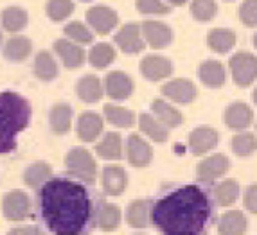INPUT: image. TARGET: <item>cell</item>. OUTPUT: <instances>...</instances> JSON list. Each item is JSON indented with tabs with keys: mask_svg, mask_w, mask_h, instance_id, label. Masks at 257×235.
I'll use <instances>...</instances> for the list:
<instances>
[{
	"mask_svg": "<svg viewBox=\"0 0 257 235\" xmlns=\"http://www.w3.org/2000/svg\"><path fill=\"white\" fill-rule=\"evenodd\" d=\"M33 70H35V76L43 83H51L60 74V69H58L54 56L49 51H40L36 54L35 63H33Z\"/></svg>",
	"mask_w": 257,
	"mask_h": 235,
	"instance_id": "cell-27",
	"label": "cell"
},
{
	"mask_svg": "<svg viewBox=\"0 0 257 235\" xmlns=\"http://www.w3.org/2000/svg\"><path fill=\"white\" fill-rule=\"evenodd\" d=\"M65 167L74 178L86 183H94L97 178V163L94 154L85 147H72L65 156Z\"/></svg>",
	"mask_w": 257,
	"mask_h": 235,
	"instance_id": "cell-4",
	"label": "cell"
},
{
	"mask_svg": "<svg viewBox=\"0 0 257 235\" xmlns=\"http://www.w3.org/2000/svg\"><path fill=\"white\" fill-rule=\"evenodd\" d=\"M8 235H40L38 226H17L11 228L8 231Z\"/></svg>",
	"mask_w": 257,
	"mask_h": 235,
	"instance_id": "cell-44",
	"label": "cell"
},
{
	"mask_svg": "<svg viewBox=\"0 0 257 235\" xmlns=\"http://www.w3.org/2000/svg\"><path fill=\"white\" fill-rule=\"evenodd\" d=\"M135 235H142V233H135Z\"/></svg>",
	"mask_w": 257,
	"mask_h": 235,
	"instance_id": "cell-50",
	"label": "cell"
},
{
	"mask_svg": "<svg viewBox=\"0 0 257 235\" xmlns=\"http://www.w3.org/2000/svg\"><path fill=\"white\" fill-rule=\"evenodd\" d=\"M207 45L210 51L218 52V54H227L236 45V33L232 29H225V27L210 29L207 35Z\"/></svg>",
	"mask_w": 257,
	"mask_h": 235,
	"instance_id": "cell-26",
	"label": "cell"
},
{
	"mask_svg": "<svg viewBox=\"0 0 257 235\" xmlns=\"http://www.w3.org/2000/svg\"><path fill=\"white\" fill-rule=\"evenodd\" d=\"M74 9L76 6L72 0H47L45 4V13L52 22H65L74 13Z\"/></svg>",
	"mask_w": 257,
	"mask_h": 235,
	"instance_id": "cell-39",
	"label": "cell"
},
{
	"mask_svg": "<svg viewBox=\"0 0 257 235\" xmlns=\"http://www.w3.org/2000/svg\"><path fill=\"white\" fill-rule=\"evenodd\" d=\"M31 212V199L27 192L15 188L8 192L2 199V214L8 221H24Z\"/></svg>",
	"mask_w": 257,
	"mask_h": 235,
	"instance_id": "cell-6",
	"label": "cell"
},
{
	"mask_svg": "<svg viewBox=\"0 0 257 235\" xmlns=\"http://www.w3.org/2000/svg\"><path fill=\"white\" fill-rule=\"evenodd\" d=\"M225 124L230 129H236V131H244L252 124L253 120V111L252 108L246 103H241V101H236V103L228 104L225 108Z\"/></svg>",
	"mask_w": 257,
	"mask_h": 235,
	"instance_id": "cell-17",
	"label": "cell"
},
{
	"mask_svg": "<svg viewBox=\"0 0 257 235\" xmlns=\"http://www.w3.org/2000/svg\"><path fill=\"white\" fill-rule=\"evenodd\" d=\"M0 22H2V27L9 33H20L29 24V15L24 8L11 6V8H6L0 13Z\"/></svg>",
	"mask_w": 257,
	"mask_h": 235,
	"instance_id": "cell-32",
	"label": "cell"
},
{
	"mask_svg": "<svg viewBox=\"0 0 257 235\" xmlns=\"http://www.w3.org/2000/svg\"><path fill=\"white\" fill-rule=\"evenodd\" d=\"M31 103L18 92H0V154L17 149V137L29 128Z\"/></svg>",
	"mask_w": 257,
	"mask_h": 235,
	"instance_id": "cell-3",
	"label": "cell"
},
{
	"mask_svg": "<svg viewBox=\"0 0 257 235\" xmlns=\"http://www.w3.org/2000/svg\"><path fill=\"white\" fill-rule=\"evenodd\" d=\"M95 153L101 156L103 160H120L124 154H122V137L119 133L110 131L104 133L103 140L95 145Z\"/></svg>",
	"mask_w": 257,
	"mask_h": 235,
	"instance_id": "cell-31",
	"label": "cell"
},
{
	"mask_svg": "<svg viewBox=\"0 0 257 235\" xmlns=\"http://www.w3.org/2000/svg\"><path fill=\"white\" fill-rule=\"evenodd\" d=\"M133 90H135V83L122 70L108 72L104 77V94L113 101H126L128 97H132Z\"/></svg>",
	"mask_w": 257,
	"mask_h": 235,
	"instance_id": "cell-10",
	"label": "cell"
},
{
	"mask_svg": "<svg viewBox=\"0 0 257 235\" xmlns=\"http://www.w3.org/2000/svg\"><path fill=\"white\" fill-rule=\"evenodd\" d=\"M33 52V42L27 36H13L4 45V58L13 63L26 61Z\"/></svg>",
	"mask_w": 257,
	"mask_h": 235,
	"instance_id": "cell-28",
	"label": "cell"
},
{
	"mask_svg": "<svg viewBox=\"0 0 257 235\" xmlns=\"http://www.w3.org/2000/svg\"><path fill=\"white\" fill-rule=\"evenodd\" d=\"M239 20L246 27H257V0H244L239 6Z\"/></svg>",
	"mask_w": 257,
	"mask_h": 235,
	"instance_id": "cell-42",
	"label": "cell"
},
{
	"mask_svg": "<svg viewBox=\"0 0 257 235\" xmlns=\"http://www.w3.org/2000/svg\"><path fill=\"white\" fill-rule=\"evenodd\" d=\"M113 42L126 54H139L146 47V42H144V36H142V26L135 24V22L120 27L115 33V36H113Z\"/></svg>",
	"mask_w": 257,
	"mask_h": 235,
	"instance_id": "cell-7",
	"label": "cell"
},
{
	"mask_svg": "<svg viewBox=\"0 0 257 235\" xmlns=\"http://www.w3.org/2000/svg\"><path fill=\"white\" fill-rule=\"evenodd\" d=\"M65 36L70 40V42L77 43V45H86V43H92L94 42V33H92V29L86 24H83V22H70V24H67L63 29Z\"/></svg>",
	"mask_w": 257,
	"mask_h": 235,
	"instance_id": "cell-37",
	"label": "cell"
},
{
	"mask_svg": "<svg viewBox=\"0 0 257 235\" xmlns=\"http://www.w3.org/2000/svg\"><path fill=\"white\" fill-rule=\"evenodd\" d=\"M126 153H128V162L139 169L148 167L153 160V147L137 133L130 135L126 140Z\"/></svg>",
	"mask_w": 257,
	"mask_h": 235,
	"instance_id": "cell-13",
	"label": "cell"
},
{
	"mask_svg": "<svg viewBox=\"0 0 257 235\" xmlns=\"http://www.w3.org/2000/svg\"><path fill=\"white\" fill-rule=\"evenodd\" d=\"M230 169V160L221 153L210 154L207 158H203L202 162L196 165V176L198 180L203 183H212L218 178L225 176Z\"/></svg>",
	"mask_w": 257,
	"mask_h": 235,
	"instance_id": "cell-8",
	"label": "cell"
},
{
	"mask_svg": "<svg viewBox=\"0 0 257 235\" xmlns=\"http://www.w3.org/2000/svg\"><path fill=\"white\" fill-rule=\"evenodd\" d=\"M244 208L252 212V214H257V183L250 185L244 192Z\"/></svg>",
	"mask_w": 257,
	"mask_h": 235,
	"instance_id": "cell-43",
	"label": "cell"
},
{
	"mask_svg": "<svg viewBox=\"0 0 257 235\" xmlns=\"http://www.w3.org/2000/svg\"><path fill=\"white\" fill-rule=\"evenodd\" d=\"M104 119L110 124L117 126V128H132L135 124V113L124 106H117V104H104Z\"/></svg>",
	"mask_w": 257,
	"mask_h": 235,
	"instance_id": "cell-35",
	"label": "cell"
},
{
	"mask_svg": "<svg viewBox=\"0 0 257 235\" xmlns=\"http://www.w3.org/2000/svg\"><path fill=\"white\" fill-rule=\"evenodd\" d=\"M230 72L232 79L237 86L244 88L250 86L257 79V56L250 52H237L230 58Z\"/></svg>",
	"mask_w": 257,
	"mask_h": 235,
	"instance_id": "cell-5",
	"label": "cell"
},
{
	"mask_svg": "<svg viewBox=\"0 0 257 235\" xmlns=\"http://www.w3.org/2000/svg\"><path fill=\"white\" fill-rule=\"evenodd\" d=\"M126 221L133 228H148L151 222V208L148 201L135 199L128 205L126 210Z\"/></svg>",
	"mask_w": 257,
	"mask_h": 235,
	"instance_id": "cell-33",
	"label": "cell"
},
{
	"mask_svg": "<svg viewBox=\"0 0 257 235\" xmlns=\"http://www.w3.org/2000/svg\"><path fill=\"white\" fill-rule=\"evenodd\" d=\"M162 95H166L167 99H171L173 103L189 104L196 99L198 90L193 81L184 79V77H178V79L167 81L166 85L162 86Z\"/></svg>",
	"mask_w": 257,
	"mask_h": 235,
	"instance_id": "cell-15",
	"label": "cell"
},
{
	"mask_svg": "<svg viewBox=\"0 0 257 235\" xmlns=\"http://www.w3.org/2000/svg\"><path fill=\"white\" fill-rule=\"evenodd\" d=\"M139 13L142 15H167L171 13V6L164 0H135Z\"/></svg>",
	"mask_w": 257,
	"mask_h": 235,
	"instance_id": "cell-41",
	"label": "cell"
},
{
	"mask_svg": "<svg viewBox=\"0 0 257 235\" xmlns=\"http://www.w3.org/2000/svg\"><path fill=\"white\" fill-rule=\"evenodd\" d=\"M166 2L169 6H184L185 2H187V0H166Z\"/></svg>",
	"mask_w": 257,
	"mask_h": 235,
	"instance_id": "cell-45",
	"label": "cell"
},
{
	"mask_svg": "<svg viewBox=\"0 0 257 235\" xmlns=\"http://www.w3.org/2000/svg\"><path fill=\"white\" fill-rule=\"evenodd\" d=\"M95 222L103 231H113L120 224V208L113 203L99 201L95 208Z\"/></svg>",
	"mask_w": 257,
	"mask_h": 235,
	"instance_id": "cell-24",
	"label": "cell"
},
{
	"mask_svg": "<svg viewBox=\"0 0 257 235\" xmlns=\"http://www.w3.org/2000/svg\"><path fill=\"white\" fill-rule=\"evenodd\" d=\"M103 128H104L103 117L99 115V113H95V111H85V113H81V115L77 117L76 131L79 140L94 142L103 133Z\"/></svg>",
	"mask_w": 257,
	"mask_h": 235,
	"instance_id": "cell-16",
	"label": "cell"
},
{
	"mask_svg": "<svg viewBox=\"0 0 257 235\" xmlns=\"http://www.w3.org/2000/svg\"><path fill=\"white\" fill-rule=\"evenodd\" d=\"M45 226L54 235H81L92 219V199L85 185L70 178H52L38 192Z\"/></svg>",
	"mask_w": 257,
	"mask_h": 235,
	"instance_id": "cell-1",
	"label": "cell"
},
{
	"mask_svg": "<svg viewBox=\"0 0 257 235\" xmlns=\"http://www.w3.org/2000/svg\"><path fill=\"white\" fill-rule=\"evenodd\" d=\"M54 51L69 70L79 69L85 63V51H83V47L70 42L69 38H61L58 42H54Z\"/></svg>",
	"mask_w": 257,
	"mask_h": 235,
	"instance_id": "cell-19",
	"label": "cell"
},
{
	"mask_svg": "<svg viewBox=\"0 0 257 235\" xmlns=\"http://www.w3.org/2000/svg\"><path fill=\"white\" fill-rule=\"evenodd\" d=\"M257 149V138L253 133L250 131H239L237 135L232 137V151L237 154V156H250L253 151Z\"/></svg>",
	"mask_w": 257,
	"mask_h": 235,
	"instance_id": "cell-38",
	"label": "cell"
},
{
	"mask_svg": "<svg viewBox=\"0 0 257 235\" xmlns=\"http://www.w3.org/2000/svg\"><path fill=\"white\" fill-rule=\"evenodd\" d=\"M52 180V167L47 162H35L31 163L24 171V183L31 188H42L47 181Z\"/></svg>",
	"mask_w": 257,
	"mask_h": 235,
	"instance_id": "cell-29",
	"label": "cell"
},
{
	"mask_svg": "<svg viewBox=\"0 0 257 235\" xmlns=\"http://www.w3.org/2000/svg\"><path fill=\"white\" fill-rule=\"evenodd\" d=\"M142 36L144 42L153 49H166L167 45H171L175 33L169 26H166L164 22H155L148 20L142 24Z\"/></svg>",
	"mask_w": 257,
	"mask_h": 235,
	"instance_id": "cell-12",
	"label": "cell"
},
{
	"mask_svg": "<svg viewBox=\"0 0 257 235\" xmlns=\"http://www.w3.org/2000/svg\"><path fill=\"white\" fill-rule=\"evenodd\" d=\"M219 142V133L209 126H200L189 135V149L194 156H202L212 151Z\"/></svg>",
	"mask_w": 257,
	"mask_h": 235,
	"instance_id": "cell-14",
	"label": "cell"
},
{
	"mask_svg": "<svg viewBox=\"0 0 257 235\" xmlns=\"http://www.w3.org/2000/svg\"><path fill=\"white\" fill-rule=\"evenodd\" d=\"M151 111H153V115L169 129L178 128V126L184 122L182 111L176 110L171 103H167L164 99H155L153 103H151Z\"/></svg>",
	"mask_w": 257,
	"mask_h": 235,
	"instance_id": "cell-23",
	"label": "cell"
},
{
	"mask_svg": "<svg viewBox=\"0 0 257 235\" xmlns=\"http://www.w3.org/2000/svg\"><path fill=\"white\" fill-rule=\"evenodd\" d=\"M191 13L198 22H210L218 15V4L214 0H191Z\"/></svg>",
	"mask_w": 257,
	"mask_h": 235,
	"instance_id": "cell-40",
	"label": "cell"
},
{
	"mask_svg": "<svg viewBox=\"0 0 257 235\" xmlns=\"http://www.w3.org/2000/svg\"><path fill=\"white\" fill-rule=\"evenodd\" d=\"M255 126H257V124H255Z\"/></svg>",
	"mask_w": 257,
	"mask_h": 235,
	"instance_id": "cell-51",
	"label": "cell"
},
{
	"mask_svg": "<svg viewBox=\"0 0 257 235\" xmlns=\"http://www.w3.org/2000/svg\"><path fill=\"white\" fill-rule=\"evenodd\" d=\"M139 126H141V131L153 142L164 144L169 138V128H166L153 113H141L139 115Z\"/></svg>",
	"mask_w": 257,
	"mask_h": 235,
	"instance_id": "cell-30",
	"label": "cell"
},
{
	"mask_svg": "<svg viewBox=\"0 0 257 235\" xmlns=\"http://www.w3.org/2000/svg\"><path fill=\"white\" fill-rule=\"evenodd\" d=\"M86 24L99 35H108L119 24V15L108 6H94L86 11Z\"/></svg>",
	"mask_w": 257,
	"mask_h": 235,
	"instance_id": "cell-9",
	"label": "cell"
},
{
	"mask_svg": "<svg viewBox=\"0 0 257 235\" xmlns=\"http://www.w3.org/2000/svg\"><path fill=\"white\" fill-rule=\"evenodd\" d=\"M103 188L108 196H120L128 187V174H126L124 167L108 163L103 167Z\"/></svg>",
	"mask_w": 257,
	"mask_h": 235,
	"instance_id": "cell-18",
	"label": "cell"
},
{
	"mask_svg": "<svg viewBox=\"0 0 257 235\" xmlns=\"http://www.w3.org/2000/svg\"><path fill=\"white\" fill-rule=\"evenodd\" d=\"M72 117H74V110L70 104L67 103L54 104L51 108V113H49V124H51L52 133H56V135L69 133L70 126H72Z\"/></svg>",
	"mask_w": 257,
	"mask_h": 235,
	"instance_id": "cell-22",
	"label": "cell"
},
{
	"mask_svg": "<svg viewBox=\"0 0 257 235\" xmlns=\"http://www.w3.org/2000/svg\"><path fill=\"white\" fill-rule=\"evenodd\" d=\"M239 183L236 180H223L216 185L214 197L219 206H230L234 205L239 197Z\"/></svg>",
	"mask_w": 257,
	"mask_h": 235,
	"instance_id": "cell-36",
	"label": "cell"
},
{
	"mask_svg": "<svg viewBox=\"0 0 257 235\" xmlns=\"http://www.w3.org/2000/svg\"><path fill=\"white\" fill-rule=\"evenodd\" d=\"M198 77L209 88H221L227 79V70L221 61L207 60L198 67Z\"/></svg>",
	"mask_w": 257,
	"mask_h": 235,
	"instance_id": "cell-21",
	"label": "cell"
},
{
	"mask_svg": "<svg viewBox=\"0 0 257 235\" xmlns=\"http://www.w3.org/2000/svg\"><path fill=\"white\" fill-rule=\"evenodd\" d=\"M246 228H248L246 215L239 210H228L218 221L219 235H244Z\"/></svg>",
	"mask_w": 257,
	"mask_h": 235,
	"instance_id": "cell-25",
	"label": "cell"
},
{
	"mask_svg": "<svg viewBox=\"0 0 257 235\" xmlns=\"http://www.w3.org/2000/svg\"><path fill=\"white\" fill-rule=\"evenodd\" d=\"M81 2H92V0H81Z\"/></svg>",
	"mask_w": 257,
	"mask_h": 235,
	"instance_id": "cell-49",
	"label": "cell"
},
{
	"mask_svg": "<svg viewBox=\"0 0 257 235\" xmlns=\"http://www.w3.org/2000/svg\"><path fill=\"white\" fill-rule=\"evenodd\" d=\"M252 99H253V103L257 104V86H255V90H253V94H252Z\"/></svg>",
	"mask_w": 257,
	"mask_h": 235,
	"instance_id": "cell-46",
	"label": "cell"
},
{
	"mask_svg": "<svg viewBox=\"0 0 257 235\" xmlns=\"http://www.w3.org/2000/svg\"><path fill=\"white\" fill-rule=\"evenodd\" d=\"M117 58V52L113 49V45L106 42L95 43L94 47L88 52V63L94 67V69H106L110 67Z\"/></svg>",
	"mask_w": 257,
	"mask_h": 235,
	"instance_id": "cell-34",
	"label": "cell"
},
{
	"mask_svg": "<svg viewBox=\"0 0 257 235\" xmlns=\"http://www.w3.org/2000/svg\"><path fill=\"white\" fill-rule=\"evenodd\" d=\"M175 67L173 61L166 56L159 54H148L141 61V74L146 77L148 81H162L171 76Z\"/></svg>",
	"mask_w": 257,
	"mask_h": 235,
	"instance_id": "cell-11",
	"label": "cell"
},
{
	"mask_svg": "<svg viewBox=\"0 0 257 235\" xmlns=\"http://www.w3.org/2000/svg\"><path fill=\"white\" fill-rule=\"evenodd\" d=\"M2 42H4V36H2V31H0V45H2Z\"/></svg>",
	"mask_w": 257,
	"mask_h": 235,
	"instance_id": "cell-48",
	"label": "cell"
},
{
	"mask_svg": "<svg viewBox=\"0 0 257 235\" xmlns=\"http://www.w3.org/2000/svg\"><path fill=\"white\" fill-rule=\"evenodd\" d=\"M212 217V203L200 185H184L151 206V222L164 235H202Z\"/></svg>",
	"mask_w": 257,
	"mask_h": 235,
	"instance_id": "cell-2",
	"label": "cell"
},
{
	"mask_svg": "<svg viewBox=\"0 0 257 235\" xmlns=\"http://www.w3.org/2000/svg\"><path fill=\"white\" fill-rule=\"evenodd\" d=\"M76 94L83 103L94 104L103 99L104 85L97 76H94V74H86V76H83L81 79L77 81Z\"/></svg>",
	"mask_w": 257,
	"mask_h": 235,
	"instance_id": "cell-20",
	"label": "cell"
},
{
	"mask_svg": "<svg viewBox=\"0 0 257 235\" xmlns=\"http://www.w3.org/2000/svg\"><path fill=\"white\" fill-rule=\"evenodd\" d=\"M253 47L257 49V33H255V35H253Z\"/></svg>",
	"mask_w": 257,
	"mask_h": 235,
	"instance_id": "cell-47",
	"label": "cell"
}]
</instances>
